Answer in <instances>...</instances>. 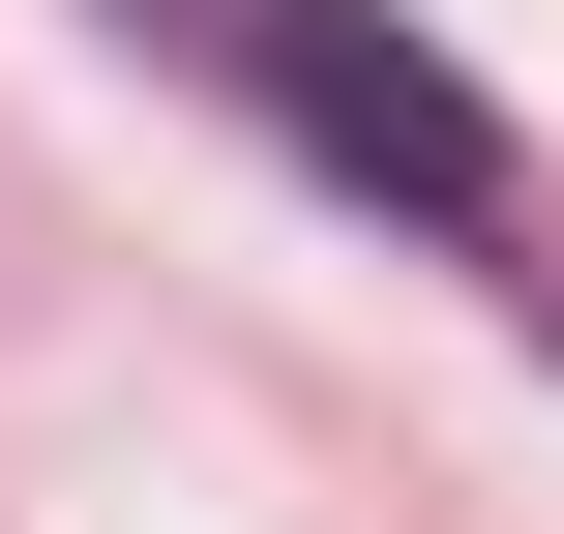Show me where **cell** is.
<instances>
[{
  "mask_svg": "<svg viewBox=\"0 0 564 534\" xmlns=\"http://www.w3.org/2000/svg\"><path fill=\"white\" fill-rule=\"evenodd\" d=\"M149 59H208L297 178H357V208H416V238H506V89L446 59V30H387V0H119Z\"/></svg>",
  "mask_w": 564,
  "mask_h": 534,
  "instance_id": "obj_1",
  "label": "cell"
}]
</instances>
